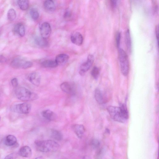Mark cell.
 <instances>
[{
    "instance_id": "obj_1",
    "label": "cell",
    "mask_w": 159,
    "mask_h": 159,
    "mask_svg": "<svg viewBox=\"0 0 159 159\" xmlns=\"http://www.w3.org/2000/svg\"><path fill=\"white\" fill-rule=\"evenodd\" d=\"M107 110L111 118L117 122L124 123L128 119V111L124 104H120L119 107L109 106Z\"/></svg>"
},
{
    "instance_id": "obj_2",
    "label": "cell",
    "mask_w": 159,
    "mask_h": 159,
    "mask_svg": "<svg viewBox=\"0 0 159 159\" xmlns=\"http://www.w3.org/2000/svg\"><path fill=\"white\" fill-rule=\"evenodd\" d=\"M35 143L37 150L42 152H56L59 150L60 147L58 143L51 140H37L35 142Z\"/></svg>"
},
{
    "instance_id": "obj_3",
    "label": "cell",
    "mask_w": 159,
    "mask_h": 159,
    "mask_svg": "<svg viewBox=\"0 0 159 159\" xmlns=\"http://www.w3.org/2000/svg\"><path fill=\"white\" fill-rule=\"evenodd\" d=\"M15 95L18 99L24 102L32 101L38 98L36 93L23 87H19L15 90Z\"/></svg>"
},
{
    "instance_id": "obj_4",
    "label": "cell",
    "mask_w": 159,
    "mask_h": 159,
    "mask_svg": "<svg viewBox=\"0 0 159 159\" xmlns=\"http://www.w3.org/2000/svg\"><path fill=\"white\" fill-rule=\"evenodd\" d=\"M119 57L121 73L124 75L126 76L129 71V62L126 53L122 49H119Z\"/></svg>"
},
{
    "instance_id": "obj_5",
    "label": "cell",
    "mask_w": 159,
    "mask_h": 159,
    "mask_svg": "<svg viewBox=\"0 0 159 159\" xmlns=\"http://www.w3.org/2000/svg\"><path fill=\"white\" fill-rule=\"evenodd\" d=\"M33 63L30 61L26 60L21 57L15 58L12 62L11 66L16 69H26L29 68L33 66Z\"/></svg>"
},
{
    "instance_id": "obj_6",
    "label": "cell",
    "mask_w": 159,
    "mask_h": 159,
    "mask_svg": "<svg viewBox=\"0 0 159 159\" xmlns=\"http://www.w3.org/2000/svg\"><path fill=\"white\" fill-rule=\"evenodd\" d=\"M31 108L32 106L30 104L24 102L14 105L11 107V109L12 111L15 113L27 114L30 113Z\"/></svg>"
},
{
    "instance_id": "obj_7",
    "label": "cell",
    "mask_w": 159,
    "mask_h": 159,
    "mask_svg": "<svg viewBox=\"0 0 159 159\" xmlns=\"http://www.w3.org/2000/svg\"><path fill=\"white\" fill-rule=\"evenodd\" d=\"M94 60V58L93 55H89L87 61L82 63L80 67L79 73L81 76L84 75L85 73L89 70Z\"/></svg>"
},
{
    "instance_id": "obj_8",
    "label": "cell",
    "mask_w": 159,
    "mask_h": 159,
    "mask_svg": "<svg viewBox=\"0 0 159 159\" xmlns=\"http://www.w3.org/2000/svg\"><path fill=\"white\" fill-rule=\"evenodd\" d=\"M40 31L41 37L47 39L51 33V28L50 25L47 22L43 23L40 27Z\"/></svg>"
},
{
    "instance_id": "obj_9",
    "label": "cell",
    "mask_w": 159,
    "mask_h": 159,
    "mask_svg": "<svg viewBox=\"0 0 159 159\" xmlns=\"http://www.w3.org/2000/svg\"><path fill=\"white\" fill-rule=\"evenodd\" d=\"M27 79L33 85L39 86L41 83V78L40 75L37 72H33L27 76Z\"/></svg>"
},
{
    "instance_id": "obj_10",
    "label": "cell",
    "mask_w": 159,
    "mask_h": 159,
    "mask_svg": "<svg viewBox=\"0 0 159 159\" xmlns=\"http://www.w3.org/2000/svg\"><path fill=\"white\" fill-rule=\"evenodd\" d=\"M72 128L78 138H82L85 131V127L83 125L75 124L72 125Z\"/></svg>"
},
{
    "instance_id": "obj_11",
    "label": "cell",
    "mask_w": 159,
    "mask_h": 159,
    "mask_svg": "<svg viewBox=\"0 0 159 159\" xmlns=\"http://www.w3.org/2000/svg\"><path fill=\"white\" fill-rule=\"evenodd\" d=\"M71 39L72 43L78 46L81 45L83 41V37L82 35L79 32H74L72 34Z\"/></svg>"
},
{
    "instance_id": "obj_12",
    "label": "cell",
    "mask_w": 159,
    "mask_h": 159,
    "mask_svg": "<svg viewBox=\"0 0 159 159\" xmlns=\"http://www.w3.org/2000/svg\"><path fill=\"white\" fill-rule=\"evenodd\" d=\"M62 90L64 92L69 95H73L75 93L73 86L68 82H64L61 84L60 86Z\"/></svg>"
},
{
    "instance_id": "obj_13",
    "label": "cell",
    "mask_w": 159,
    "mask_h": 159,
    "mask_svg": "<svg viewBox=\"0 0 159 159\" xmlns=\"http://www.w3.org/2000/svg\"><path fill=\"white\" fill-rule=\"evenodd\" d=\"M20 156L26 157H30L32 155L31 148L28 146H25L21 147L18 152Z\"/></svg>"
},
{
    "instance_id": "obj_14",
    "label": "cell",
    "mask_w": 159,
    "mask_h": 159,
    "mask_svg": "<svg viewBox=\"0 0 159 159\" xmlns=\"http://www.w3.org/2000/svg\"><path fill=\"white\" fill-rule=\"evenodd\" d=\"M41 115L45 119L50 121H54L57 118V115L53 112L48 109L43 111Z\"/></svg>"
},
{
    "instance_id": "obj_15",
    "label": "cell",
    "mask_w": 159,
    "mask_h": 159,
    "mask_svg": "<svg viewBox=\"0 0 159 159\" xmlns=\"http://www.w3.org/2000/svg\"><path fill=\"white\" fill-rule=\"evenodd\" d=\"M13 31L15 34L21 37L23 36L25 34L24 26L22 23H18L15 25Z\"/></svg>"
},
{
    "instance_id": "obj_16",
    "label": "cell",
    "mask_w": 159,
    "mask_h": 159,
    "mask_svg": "<svg viewBox=\"0 0 159 159\" xmlns=\"http://www.w3.org/2000/svg\"><path fill=\"white\" fill-rule=\"evenodd\" d=\"M69 59V56L65 54H61L56 57L55 61L58 65L63 64L66 63Z\"/></svg>"
},
{
    "instance_id": "obj_17",
    "label": "cell",
    "mask_w": 159,
    "mask_h": 159,
    "mask_svg": "<svg viewBox=\"0 0 159 159\" xmlns=\"http://www.w3.org/2000/svg\"><path fill=\"white\" fill-rule=\"evenodd\" d=\"M34 42L36 45L41 47H46L48 45L47 39L44 38L42 37H35L34 39Z\"/></svg>"
},
{
    "instance_id": "obj_18",
    "label": "cell",
    "mask_w": 159,
    "mask_h": 159,
    "mask_svg": "<svg viewBox=\"0 0 159 159\" xmlns=\"http://www.w3.org/2000/svg\"><path fill=\"white\" fill-rule=\"evenodd\" d=\"M41 65L43 67L47 68H55L58 66L55 60H46L42 61Z\"/></svg>"
},
{
    "instance_id": "obj_19",
    "label": "cell",
    "mask_w": 159,
    "mask_h": 159,
    "mask_svg": "<svg viewBox=\"0 0 159 159\" xmlns=\"http://www.w3.org/2000/svg\"><path fill=\"white\" fill-rule=\"evenodd\" d=\"M44 6L45 10L49 12H54L56 8L55 2L53 0H46Z\"/></svg>"
},
{
    "instance_id": "obj_20",
    "label": "cell",
    "mask_w": 159,
    "mask_h": 159,
    "mask_svg": "<svg viewBox=\"0 0 159 159\" xmlns=\"http://www.w3.org/2000/svg\"><path fill=\"white\" fill-rule=\"evenodd\" d=\"M17 142V139L14 136L9 135L6 136L5 140V145L8 146H13Z\"/></svg>"
},
{
    "instance_id": "obj_21",
    "label": "cell",
    "mask_w": 159,
    "mask_h": 159,
    "mask_svg": "<svg viewBox=\"0 0 159 159\" xmlns=\"http://www.w3.org/2000/svg\"><path fill=\"white\" fill-rule=\"evenodd\" d=\"M50 135L51 137L56 141H61L63 139L62 134L58 130L55 129L51 130Z\"/></svg>"
},
{
    "instance_id": "obj_22",
    "label": "cell",
    "mask_w": 159,
    "mask_h": 159,
    "mask_svg": "<svg viewBox=\"0 0 159 159\" xmlns=\"http://www.w3.org/2000/svg\"><path fill=\"white\" fill-rule=\"evenodd\" d=\"M95 98L96 101L100 104L104 103L105 102L104 96L101 91L96 89L95 91Z\"/></svg>"
},
{
    "instance_id": "obj_23",
    "label": "cell",
    "mask_w": 159,
    "mask_h": 159,
    "mask_svg": "<svg viewBox=\"0 0 159 159\" xmlns=\"http://www.w3.org/2000/svg\"><path fill=\"white\" fill-rule=\"evenodd\" d=\"M17 4L21 10L25 11L29 7V0H17Z\"/></svg>"
},
{
    "instance_id": "obj_24",
    "label": "cell",
    "mask_w": 159,
    "mask_h": 159,
    "mask_svg": "<svg viewBox=\"0 0 159 159\" xmlns=\"http://www.w3.org/2000/svg\"><path fill=\"white\" fill-rule=\"evenodd\" d=\"M125 42L129 52L131 51L132 41L129 30H127L125 34Z\"/></svg>"
},
{
    "instance_id": "obj_25",
    "label": "cell",
    "mask_w": 159,
    "mask_h": 159,
    "mask_svg": "<svg viewBox=\"0 0 159 159\" xmlns=\"http://www.w3.org/2000/svg\"><path fill=\"white\" fill-rule=\"evenodd\" d=\"M8 20L11 21L14 20L17 16L16 13L13 8H11L8 11L7 14Z\"/></svg>"
},
{
    "instance_id": "obj_26",
    "label": "cell",
    "mask_w": 159,
    "mask_h": 159,
    "mask_svg": "<svg viewBox=\"0 0 159 159\" xmlns=\"http://www.w3.org/2000/svg\"><path fill=\"white\" fill-rule=\"evenodd\" d=\"M30 13L31 16L34 20H36L38 19L39 14L37 9L35 8H32L30 9Z\"/></svg>"
},
{
    "instance_id": "obj_27",
    "label": "cell",
    "mask_w": 159,
    "mask_h": 159,
    "mask_svg": "<svg viewBox=\"0 0 159 159\" xmlns=\"http://www.w3.org/2000/svg\"><path fill=\"white\" fill-rule=\"evenodd\" d=\"M90 145L93 148L97 149L99 148L100 146V142L98 139H94L91 140L90 142Z\"/></svg>"
},
{
    "instance_id": "obj_28",
    "label": "cell",
    "mask_w": 159,
    "mask_h": 159,
    "mask_svg": "<svg viewBox=\"0 0 159 159\" xmlns=\"http://www.w3.org/2000/svg\"><path fill=\"white\" fill-rule=\"evenodd\" d=\"M91 74L93 77L95 79H97L99 77V70L96 67H94L92 69Z\"/></svg>"
},
{
    "instance_id": "obj_29",
    "label": "cell",
    "mask_w": 159,
    "mask_h": 159,
    "mask_svg": "<svg viewBox=\"0 0 159 159\" xmlns=\"http://www.w3.org/2000/svg\"><path fill=\"white\" fill-rule=\"evenodd\" d=\"M121 34L120 32H118L116 35V41L117 46L119 48L120 45Z\"/></svg>"
},
{
    "instance_id": "obj_30",
    "label": "cell",
    "mask_w": 159,
    "mask_h": 159,
    "mask_svg": "<svg viewBox=\"0 0 159 159\" xmlns=\"http://www.w3.org/2000/svg\"><path fill=\"white\" fill-rule=\"evenodd\" d=\"M72 14L71 11L69 9H66L65 11L64 15V17L65 18H69L71 17Z\"/></svg>"
},
{
    "instance_id": "obj_31",
    "label": "cell",
    "mask_w": 159,
    "mask_h": 159,
    "mask_svg": "<svg viewBox=\"0 0 159 159\" xmlns=\"http://www.w3.org/2000/svg\"><path fill=\"white\" fill-rule=\"evenodd\" d=\"M12 85L14 87H17L18 85V81L17 78L13 79L11 81Z\"/></svg>"
},
{
    "instance_id": "obj_32",
    "label": "cell",
    "mask_w": 159,
    "mask_h": 159,
    "mask_svg": "<svg viewBox=\"0 0 159 159\" xmlns=\"http://www.w3.org/2000/svg\"><path fill=\"white\" fill-rule=\"evenodd\" d=\"M111 7L113 8H115L117 4V0H109Z\"/></svg>"
},
{
    "instance_id": "obj_33",
    "label": "cell",
    "mask_w": 159,
    "mask_h": 159,
    "mask_svg": "<svg viewBox=\"0 0 159 159\" xmlns=\"http://www.w3.org/2000/svg\"><path fill=\"white\" fill-rule=\"evenodd\" d=\"M104 151L103 149H101L96 154V157H98V158H100V157L102 156L104 154Z\"/></svg>"
},
{
    "instance_id": "obj_34",
    "label": "cell",
    "mask_w": 159,
    "mask_h": 159,
    "mask_svg": "<svg viewBox=\"0 0 159 159\" xmlns=\"http://www.w3.org/2000/svg\"><path fill=\"white\" fill-rule=\"evenodd\" d=\"M156 38L157 41L158 46V40H159V26H156Z\"/></svg>"
},
{
    "instance_id": "obj_35",
    "label": "cell",
    "mask_w": 159,
    "mask_h": 159,
    "mask_svg": "<svg viewBox=\"0 0 159 159\" xmlns=\"http://www.w3.org/2000/svg\"><path fill=\"white\" fill-rule=\"evenodd\" d=\"M7 61L6 58L3 55H0V63H4Z\"/></svg>"
},
{
    "instance_id": "obj_36",
    "label": "cell",
    "mask_w": 159,
    "mask_h": 159,
    "mask_svg": "<svg viewBox=\"0 0 159 159\" xmlns=\"http://www.w3.org/2000/svg\"><path fill=\"white\" fill-rule=\"evenodd\" d=\"M14 155V154H9L5 158V159H14L15 158Z\"/></svg>"
},
{
    "instance_id": "obj_37",
    "label": "cell",
    "mask_w": 159,
    "mask_h": 159,
    "mask_svg": "<svg viewBox=\"0 0 159 159\" xmlns=\"http://www.w3.org/2000/svg\"><path fill=\"white\" fill-rule=\"evenodd\" d=\"M106 132L107 133L110 134V130L108 128L106 129Z\"/></svg>"
},
{
    "instance_id": "obj_38",
    "label": "cell",
    "mask_w": 159,
    "mask_h": 159,
    "mask_svg": "<svg viewBox=\"0 0 159 159\" xmlns=\"http://www.w3.org/2000/svg\"><path fill=\"white\" fill-rule=\"evenodd\" d=\"M2 104V102L1 100H0V106H1Z\"/></svg>"
},
{
    "instance_id": "obj_39",
    "label": "cell",
    "mask_w": 159,
    "mask_h": 159,
    "mask_svg": "<svg viewBox=\"0 0 159 159\" xmlns=\"http://www.w3.org/2000/svg\"><path fill=\"white\" fill-rule=\"evenodd\" d=\"M53 1L55 2L56 1H57V0H53Z\"/></svg>"
},
{
    "instance_id": "obj_40",
    "label": "cell",
    "mask_w": 159,
    "mask_h": 159,
    "mask_svg": "<svg viewBox=\"0 0 159 159\" xmlns=\"http://www.w3.org/2000/svg\"><path fill=\"white\" fill-rule=\"evenodd\" d=\"M0 120H1V117H0Z\"/></svg>"
}]
</instances>
